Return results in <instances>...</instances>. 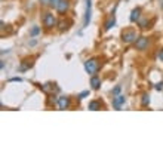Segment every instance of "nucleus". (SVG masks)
I'll return each mask as SVG.
<instances>
[{
  "instance_id": "obj_8",
  "label": "nucleus",
  "mask_w": 163,
  "mask_h": 163,
  "mask_svg": "<svg viewBox=\"0 0 163 163\" xmlns=\"http://www.w3.org/2000/svg\"><path fill=\"white\" fill-rule=\"evenodd\" d=\"M56 11H58V14H65L68 11V2L67 0H59V3L56 6Z\"/></svg>"
},
{
  "instance_id": "obj_13",
  "label": "nucleus",
  "mask_w": 163,
  "mask_h": 163,
  "mask_svg": "<svg viewBox=\"0 0 163 163\" xmlns=\"http://www.w3.org/2000/svg\"><path fill=\"white\" fill-rule=\"evenodd\" d=\"M148 104H150V95H147V93H145V95H143V99H141V105H143V107H147Z\"/></svg>"
},
{
  "instance_id": "obj_3",
  "label": "nucleus",
  "mask_w": 163,
  "mask_h": 163,
  "mask_svg": "<svg viewBox=\"0 0 163 163\" xmlns=\"http://www.w3.org/2000/svg\"><path fill=\"white\" fill-rule=\"evenodd\" d=\"M136 33L135 31H132V30H127V31H123V34H122V40H123V43H133V42H136Z\"/></svg>"
},
{
  "instance_id": "obj_2",
  "label": "nucleus",
  "mask_w": 163,
  "mask_h": 163,
  "mask_svg": "<svg viewBox=\"0 0 163 163\" xmlns=\"http://www.w3.org/2000/svg\"><path fill=\"white\" fill-rule=\"evenodd\" d=\"M43 25H45L46 28H52V27L56 25V18H55L54 14L46 12V14L43 15Z\"/></svg>"
},
{
  "instance_id": "obj_6",
  "label": "nucleus",
  "mask_w": 163,
  "mask_h": 163,
  "mask_svg": "<svg viewBox=\"0 0 163 163\" xmlns=\"http://www.w3.org/2000/svg\"><path fill=\"white\" fill-rule=\"evenodd\" d=\"M70 105H71V102H70L68 96H59L58 98V107H59V110H68Z\"/></svg>"
},
{
  "instance_id": "obj_23",
  "label": "nucleus",
  "mask_w": 163,
  "mask_h": 163,
  "mask_svg": "<svg viewBox=\"0 0 163 163\" xmlns=\"http://www.w3.org/2000/svg\"><path fill=\"white\" fill-rule=\"evenodd\" d=\"M159 59H160V61H163V49L160 51V52H159Z\"/></svg>"
},
{
  "instance_id": "obj_16",
  "label": "nucleus",
  "mask_w": 163,
  "mask_h": 163,
  "mask_svg": "<svg viewBox=\"0 0 163 163\" xmlns=\"http://www.w3.org/2000/svg\"><path fill=\"white\" fill-rule=\"evenodd\" d=\"M120 91H122V86H116L113 91H111V93H113V96H116V95H119L120 93Z\"/></svg>"
},
{
  "instance_id": "obj_9",
  "label": "nucleus",
  "mask_w": 163,
  "mask_h": 163,
  "mask_svg": "<svg viewBox=\"0 0 163 163\" xmlns=\"http://www.w3.org/2000/svg\"><path fill=\"white\" fill-rule=\"evenodd\" d=\"M91 86L92 89H95V91H98L99 89V86H101V79L98 77V76H91Z\"/></svg>"
},
{
  "instance_id": "obj_1",
  "label": "nucleus",
  "mask_w": 163,
  "mask_h": 163,
  "mask_svg": "<svg viewBox=\"0 0 163 163\" xmlns=\"http://www.w3.org/2000/svg\"><path fill=\"white\" fill-rule=\"evenodd\" d=\"M99 70V64H98V61L96 59H88L86 62H85V71L88 73V74H91V76H93V74H96V71Z\"/></svg>"
},
{
  "instance_id": "obj_5",
  "label": "nucleus",
  "mask_w": 163,
  "mask_h": 163,
  "mask_svg": "<svg viewBox=\"0 0 163 163\" xmlns=\"http://www.w3.org/2000/svg\"><path fill=\"white\" fill-rule=\"evenodd\" d=\"M135 48L138 51H145L148 48V39L147 37H138L135 42Z\"/></svg>"
},
{
  "instance_id": "obj_15",
  "label": "nucleus",
  "mask_w": 163,
  "mask_h": 163,
  "mask_svg": "<svg viewBox=\"0 0 163 163\" xmlns=\"http://www.w3.org/2000/svg\"><path fill=\"white\" fill-rule=\"evenodd\" d=\"M58 28H59V31H64V30H67V22L61 21V22L58 24Z\"/></svg>"
},
{
  "instance_id": "obj_12",
  "label": "nucleus",
  "mask_w": 163,
  "mask_h": 163,
  "mask_svg": "<svg viewBox=\"0 0 163 163\" xmlns=\"http://www.w3.org/2000/svg\"><path fill=\"white\" fill-rule=\"evenodd\" d=\"M88 108L92 110V111H96V110L101 108V104H99L98 101H91V102H89V105H88Z\"/></svg>"
},
{
  "instance_id": "obj_24",
  "label": "nucleus",
  "mask_w": 163,
  "mask_h": 163,
  "mask_svg": "<svg viewBox=\"0 0 163 163\" xmlns=\"http://www.w3.org/2000/svg\"><path fill=\"white\" fill-rule=\"evenodd\" d=\"M0 68H2V70L5 68V61H2V62H0Z\"/></svg>"
},
{
  "instance_id": "obj_19",
  "label": "nucleus",
  "mask_w": 163,
  "mask_h": 163,
  "mask_svg": "<svg viewBox=\"0 0 163 163\" xmlns=\"http://www.w3.org/2000/svg\"><path fill=\"white\" fill-rule=\"evenodd\" d=\"M147 22H148L147 19H143V21H139V27H141V28H147V27H145V25H147Z\"/></svg>"
},
{
  "instance_id": "obj_14",
  "label": "nucleus",
  "mask_w": 163,
  "mask_h": 163,
  "mask_svg": "<svg viewBox=\"0 0 163 163\" xmlns=\"http://www.w3.org/2000/svg\"><path fill=\"white\" fill-rule=\"evenodd\" d=\"M39 33H40V27H33V28H31V31H30V37L39 36Z\"/></svg>"
},
{
  "instance_id": "obj_21",
  "label": "nucleus",
  "mask_w": 163,
  "mask_h": 163,
  "mask_svg": "<svg viewBox=\"0 0 163 163\" xmlns=\"http://www.w3.org/2000/svg\"><path fill=\"white\" fill-rule=\"evenodd\" d=\"M154 88H156L157 91H162V89H163V83H162V82H160V83H157V85H156Z\"/></svg>"
},
{
  "instance_id": "obj_7",
  "label": "nucleus",
  "mask_w": 163,
  "mask_h": 163,
  "mask_svg": "<svg viewBox=\"0 0 163 163\" xmlns=\"http://www.w3.org/2000/svg\"><path fill=\"white\" fill-rule=\"evenodd\" d=\"M123 104H125V96L123 95H116V98H113V107L116 110H120Z\"/></svg>"
},
{
  "instance_id": "obj_22",
  "label": "nucleus",
  "mask_w": 163,
  "mask_h": 163,
  "mask_svg": "<svg viewBox=\"0 0 163 163\" xmlns=\"http://www.w3.org/2000/svg\"><path fill=\"white\" fill-rule=\"evenodd\" d=\"M40 3H42L43 6H48V5L51 3V0H40Z\"/></svg>"
},
{
  "instance_id": "obj_4",
  "label": "nucleus",
  "mask_w": 163,
  "mask_h": 163,
  "mask_svg": "<svg viewBox=\"0 0 163 163\" xmlns=\"http://www.w3.org/2000/svg\"><path fill=\"white\" fill-rule=\"evenodd\" d=\"M92 15V0H86V11H85V19H83V27L89 25Z\"/></svg>"
},
{
  "instance_id": "obj_11",
  "label": "nucleus",
  "mask_w": 163,
  "mask_h": 163,
  "mask_svg": "<svg viewBox=\"0 0 163 163\" xmlns=\"http://www.w3.org/2000/svg\"><path fill=\"white\" fill-rule=\"evenodd\" d=\"M114 25H116V17L113 15V17H111V18H110L108 21L105 22V25H104V30H105V31H108L110 28H111V27H114Z\"/></svg>"
},
{
  "instance_id": "obj_20",
  "label": "nucleus",
  "mask_w": 163,
  "mask_h": 163,
  "mask_svg": "<svg viewBox=\"0 0 163 163\" xmlns=\"http://www.w3.org/2000/svg\"><path fill=\"white\" fill-rule=\"evenodd\" d=\"M9 82H22V79L21 77H12V79H9Z\"/></svg>"
},
{
  "instance_id": "obj_17",
  "label": "nucleus",
  "mask_w": 163,
  "mask_h": 163,
  "mask_svg": "<svg viewBox=\"0 0 163 163\" xmlns=\"http://www.w3.org/2000/svg\"><path fill=\"white\" fill-rule=\"evenodd\" d=\"M58 3H59V0H51V3H49V6H51V8H55V9H56V6H58Z\"/></svg>"
},
{
  "instance_id": "obj_10",
  "label": "nucleus",
  "mask_w": 163,
  "mask_h": 163,
  "mask_svg": "<svg viewBox=\"0 0 163 163\" xmlns=\"http://www.w3.org/2000/svg\"><path fill=\"white\" fill-rule=\"evenodd\" d=\"M139 17H141V9H139V8H136V9H133V11H132V14H130L129 19H130V22H136V21L139 19Z\"/></svg>"
},
{
  "instance_id": "obj_18",
  "label": "nucleus",
  "mask_w": 163,
  "mask_h": 163,
  "mask_svg": "<svg viewBox=\"0 0 163 163\" xmlns=\"http://www.w3.org/2000/svg\"><path fill=\"white\" fill-rule=\"evenodd\" d=\"M88 95H89V91H85V92H82L77 98H79V99H83V98H85V96H88Z\"/></svg>"
}]
</instances>
